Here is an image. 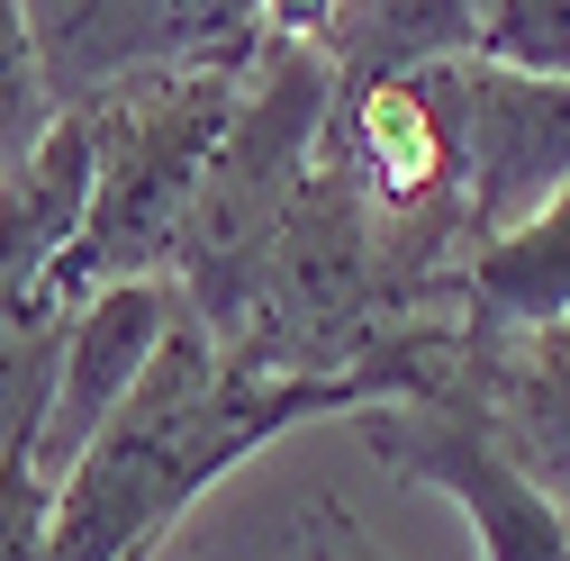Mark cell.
<instances>
[{"label":"cell","instance_id":"8","mask_svg":"<svg viewBox=\"0 0 570 561\" xmlns=\"http://www.w3.org/2000/svg\"><path fill=\"white\" fill-rule=\"evenodd\" d=\"M480 63L525 82H570V0H498L480 10Z\"/></svg>","mask_w":570,"mask_h":561},{"label":"cell","instance_id":"10","mask_svg":"<svg viewBox=\"0 0 570 561\" xmlns=\"http://www.w3.org/2000/svg\"><path fill=\"white\" fill-rule=\"evenodd\" d=\"M299 543H308V561H390L335 499H308V508H299Z\"/></svg>","mask_w":570,"mask_h":561},{"label":"cell","instance_id":"5","mask_svg":"<svg viewBox=\"0 0 570 561\" xmlns=\"http://www.w3.org/2000/svg\"><path fill=\"white\" fill-rule=\"evenodd\" d=\"M181 326V280H127V291H100L73 308L63 326V363H55V407H46V435H37V480L63 489L82 471V453L118 426V407L136 398V381L155 372V354Z\"/></svg>","mask_w":570,"mask_h":561},{"label":"cell","instance_id":"3","mask_svg":"<svg viewBox=\"0 0 570 561\" xmlns=\"http://www.w3.org/2000/svg\"><path fill=\"white\" fill-rule=\"evenodd\" d=\"M372 462L390 480H425L471 516L480 561H570V516L552 508V489L508 453L489 416V381L453 390V398H399L363 416Z\"/></svg>","mask_w":570,"mask_h":561},{"label":"cell","instance_id":"4","mask_svg":"<svg viewBox=\"0 0 570 561\" xmlns=\"http://www.w3.org/2000/svg\"><path fill=\"white\" fill-rule=\"evenodd\" d=\"M462 100V236H508L570 190V82H525L498 63H453Z\"/></svg>","mask_w":570,"mask_h":561},{"label":"cell","instance_id":"7","mask_svg":"<svg viewBox=\"0 0 570 561\" xmlns=\"http://www.w3.org/2000/svg\"><path fill=\"white\" fill-rule=\"evenodd\" d=\"M489 416L570 516V326L534 344H489Z\"/></svg>","mask_w":570,"mask_h":561},{"label":"cell","instance_id":"2","mask_svg":"<svg viewBox=\"0 0 570 561\" xmlns=\"http://www.w3.org/2000/svg\"><path fill=\"white\" fill-rule=\"evenodd\" d=\"M254 46L218 55V63L146 73V82H127V91H109L91 109V218H82V245L46 272L63 308H82L100 291H127V280H173L190 208L208 190V164H218L227 127L245 109Z\"/></svg>","mask_w":570,"mask_h":561},{"label":"cell","instance_id":"6","mask_svg":"<svg viewBox=\"0 0 570 561\" xmlns=\"http://www.w3.org/2000/svg\"><path fill=\"white\" fill-rule=\"evenodd\" d=\"M462 308L480 344H534L570 326V190L462 263Z\"/></svg>","mask_w":570,"mask_h":561},{"label":"cell","instance_id":"1","mask_svg":"<svg viewBox=\"0 0 570 561\" xmlns=\"http://www.w3.org/2000/svg\"><path fill=\"white\" fill-rule=\"evenodd\" d=\"M326 118H335V63L308 28H291L272 10L254 63H245V109L227 127L218 164H208V190L190 208V236H181V308L227 344V363L254 344L263 326V280L281 254V227L317 173L326 146Z\"/></svg>","mask_w":570,"mask_h":561},{"label":"cell","instance_id":"9","mask_svg":"<svg viewBox=\"0 0 570 561\" xmlns=\"http://www.w3.org/2000/svg\"><path fill=\"white\" fill-rule=\"evenodd\" d=\"M0 561H55V489L37 462H0Z\"/></svg>","mask_w":570,"mask_h":561}]
</instances>
